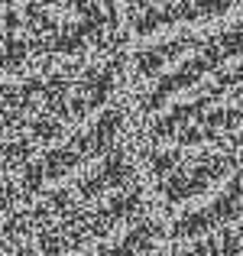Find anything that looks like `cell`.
<instances>
[{
  "label": "cell",
  "instance_id": "1",
  "mask_svg": "<svg viewBox=\"0 0 243 256\" xmlns=\"http://www.w3.org/2000/svg\"><path fill=\"white\" fill-rule=\"evenodd\" d=\"M124 23L133 42L198 26L220 23L243 13V0H120Z\"/></svg>",
  "mask_w": 243,
  "mask_h": 256
}]
</instances>
